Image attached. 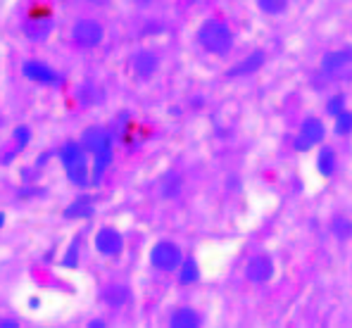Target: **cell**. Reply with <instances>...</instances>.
<instances>
[{
    "label": "cell",
    "instance_id": "obj_1",
    "mask_svg": "<svg viewBox=\"0 0 352 328\" xmlns=\"http://www.w3.org/2000/svg\"><path fill=\"white\" fill-rule=\"evenodd\" d=\"M58 157L65 166L67 179L79 188H86L91 184V166H88V153L81 143H65L58 150Z\"/></svg>",
    "mask_w": 352,
    "mask_h": 328
},
{
    "label": "cell",
    "instance_id": "obj_2",
    "mask_svg": "<svg viewBox=\"0 0 352 328\" xmlns=\"http://www.w3.org/2000/svg\"><path fill=\"white\" fill-rule=\"evenodd\" d=\"M198 43L212 55H226L234 48V34L221 19H205L198 29Z\"/></svg>",
    "mask_w": 352,
    "mask_h": 328
},
{
    "label": "cell",
    "instance_id": "obj_3",
    "mask_svg": "<svg viewBox=\"0 0 352 328\" xmlns=\"http://www.w3.org/2000/svg\"><path fill=\"white\" fill-rule=\"evenodd\" d=\"M181 262H184V252H181V248L174 241H160L150 250V264L157 272H176L181 267Z\"/></svg>",
    "mask_w": 352,
    "mask_h": 328
},
{
    "label": "cell",
    "instance_id": "obj_4",
    "mask_svg": "<svg viewBox=\"0 0 352 328\" xmlns=\"http://www.w3.org/2000/svg\"><path fill=\"white\" fill-rule=\"evenodd\" d=\"M102 39H105V29L96 19H79L72 27V41H74V45H79L84 50L98 48L102 43Z\"/></svg>",
    "mask_w": 352,
    "mask_h": 328
},
{
    "label": "cell",
    "instance_id": "obj_5",
    "mask_svg": "<svg viewBox=\"0 0 352 328\" xmlns=\"http://www.w3.org/2000/svg\"><path fill=\"white\" fill-rule=\"evenodd\" d=\"M81 145L86 148L88 155H105V153H112L115 148V136L112 131H107L105 127H88L84 133H81Z\"/></svg>",
    "mask_w": 352,
    "mask_h": 328
},
{
    "label": "cell",
    "instance_id": "obj_6",
    "mask_svg": "<svg viewBox=\"0 0 352 328\" xmlns=\"http://www.w3.org/2000/svg\"><path fill=\"white\" fill-rule=\"evenodd\" d=\"M22 74L27 76L29 81L41 83V86H62V81H65V76H62L55 67L45 65V62H41V60H27V62H24Z\"/></svg>",
    "mask_w": 352,
    "mask_h": 328
},
{
    "label": "cell",
    "instance_id": "obj_7",
    "mask_svg": "<svg viewBox=\"0 0 352 328\" xmlns=\"http://www.w3.org/2000/svg\"><path fill=\"white\" fill-rule=\"evenodd\" d=\"M324 138H326L324 122H322V119H317V117H309V119H305L302 127H300V133L295 136V150L305 153V150L324 143Z\"/></svg>",
    "mask_w": 352,
    "mask_h": 328
},
{
    "label": "cell",
    "instance_id": "obj_8",
    "mask_svg": "<svg viewBox=\"0 0 352 328\" xmlns=\"http://www.w3.org/2000/svg\"><path fill=\"white\" fill-rule=\"evenodd\" d=\"M93 243H96V250L102 254V257H119V254L124 252L122 233L112 226L100 228V231L96 233V238H93Z\"/></svg>",
    "mask_w": 352,
    "mask_h": 328
},
{
    "label": "cell",
    "instance_id": "obj_9",
    "mask_svg": "<svg viewBox=\"0 0 352 328\" xmlns=\"http://www.w3.org/2000/svg\"><path fill=\"white\" fill-rule=\"evenodd\" d=\"M274 276V262L267 254H257V257H250V262L245 264V278L252 281V283H267Z\"/></svg>",
    "mask_w": 352,
    "mask_h": 328
},
{
    "label": "cell",
    "instance_id": "obj_10",
    "mask_svg": "<svg viewBox=\"0 0 352 328\" xmlns=\"http://www.w3.org/2000/svg\"><path fill=\"white\" fill-rule=\"evenodd\" d=\"M131 67H133V74L136 76H141V79H150V76L157 72L160 60L153 50H138V53L131 57Z\"/></svg>",
    "mask_w": 352,
    "mask_h": 328
},
{
    "label": "cell",
    "instance_id": "obj_11",
    "mask_svg": "<svg viewBox=\"0 0 352 328\" xmlns=\"http://www.w3.org/2000/svg\"><path fill=\"white\" fill-rule=\"evenodd\" d=\"M55 27V19L50 17H34V19H29V22H24V36H27L29 41H36V43H41V41H45L50 36V31H53Z\"/></svg>",
    "mask_w": 352,
    "mask_h": 328
},
{
    "label": "cell",
    "instance_id": "obj_12",
    "mask_svg": "<svg viewBox=\"0 0 352 328\" xmlns=\"http://www.w3.org/2000/svg\"><path fill=\"white\" fill-rule=\"evenodd\" d=\"M267 62V55L264 50H252L245 60H241L238 65H234L229 69V76L231 79H238V76H248V74H255L257 69H262V65Z\"/></svg>",
    "mask_w": 352,
    "mask_h": 328
},
{
    "label": "cell",
    "instance_id": "obj_13",
    "mask_svg": "<svg viewBox=\"0 0 352 328\" xmlns=\"http://www.w3.org/2000/svg\"><path fill=\"white\" fill-rule=\"evenodd\" d=\"M352 62V48H340V50H331V53L324 55L322 60V69L326 74H333V72L345 69Z\"/></svg>",
    "mask_w": 352,
    "mask_h": 328
},
{
    "label": "cell",
    "instance_id": "obj_14",
    "mask_svg": "<svg viewBox=\"0 0 352 328\" xmlns=\"http://www.w3.org/2000/svg\"><path fill=\"white\" fill-rule=\"evenodd\" d=\"M100 298L102 302H105L107 307H122V305H126L129 298H131V290L126 288V285H122V283H112V285H107L105 290L100 293Z\"/></svg>",
    "mask_w": 352,
    "mask_h": 328
},
{
    "label": "cell",
    "instance_id": "obj_15",
    "mask_svg": "<svg viewBox=\"0 0 352 328\" xmlns=\"http://www.w3.org/2000/svg\"><path fill=\"white\" fill-rule=\"evenodd\" d=\"M169 326L172 328H195V326H200V314L193 309V307H181V309H176L172 314Z\"/></svg>",
    "mask_w": 352,
    "mask_h": 328
},
{
    "label": "cell",
    "instance_id": "obj_16",
    "mask_svg": "<svg viewBox=\"0 0 352 328\" xmlns=\"http://www.w3.org/2000/svg\"><path fill=\"white\" fill-rule=\"evenodd\" d=\"M317 169H319V174L326 176V179H331V176L336 174V169H338V157H336V150L333 148L324 145V148L319 150Z\"/></svg>",
    "mask_w": 352,
    "mask_h": 328
},
{
    "label": "cell",
    "instance_id": "obj_17",
    "mask_svg": "<svg viewBox=\"0 0 352 328\" xmlns=\"http://www.w3.org/2000/svg\"><path fill=\"white\" fill-rule=\"evenodd\" d=\"M200 281V267L193 257H184L179 267V283L181 285H190V283H198Z\"/></svg>",
    "mask_w": 352,
    "mask_h": 328
},
{
    "label": "cell",
    "instance_id": "obj_18",
    "mask_svg": "<svg viewBox=\"0 0 352 328\" xmlns=\"http://www.w3.org/2000/svg\"><path fill=\"white\" fill-rule=\"evenodd\" d=\"M93 212H96V207H93L91 197H79V200H74L69 207H67L65 217L67 219H88V217H93Z\"/></svg>",
    "mask_w": 352,
    "mask_h": 328
},
{
    "label": "cell",
    "instance_id": "obj_19",
    "mask_svg": "<svg viewBox=\"0 0 352 328\" xmlns=\"http://www.w3.org/2000/svg\"><path fill=\"white\" fill-rule=\"evenodd\" d=\"M112 164V153H105V155H96L93 157V184H100L102 181V176H105V171H107V166Z\"/></svg>",
    "mask_w": 352,
    "mask_h": 328
},
{
    "label": "cell",
    "instance_id": "obj_20",
    "mask_svg": "<svg viewBox=\"0 0 352 328\" xmlns=\"http://www.w3.org/2000/svg\"><path fill=\"white\" fill-rule=\"evenodd\" d=\"M331 233H333L338 241H348V238H352V221L343 217H336L333 221H331Z\"/></svg>",
    "mask_w": 352,
    "mask_h": 328
},
{
    "label": "cell",
    "instance_id": "obj_21",
    "mask_svg": "<svg viewBox=\"0 0 352 328\" xmlns=\"http://www.w3.org/2000/svg\"><path fill=\"white\" fill-rule=\"evenodd\" d=\"M76 98L81 100V105H96L98 100H102L100 91H98V86H81L79 93H76Z\"/></svg>",
    "mask_w": 352,
    "mask_h": 328
},
{
    "label": "cell",
    "instance_id": "obj_22",
    "mask_svg": "<svg viewBox=\"0 0 352 328\" xmlns=\"http://www.w3.org/2000/svg\"><path fill=\"white\" fill-rule=\"evenodd\" d=\"M288 3H291V0H257L260 10L267 14H281L283 10L288 8Z\"/></svg>",
    "mask_w": 352,
    "mask_h": 328
},
{
    "label": "cell",
    "instance_id": "obj_23",
    "mask_svg": "<svg viewBox=\"0 0 352 328\" xmlns=\"http://www.w3.org/2000/svg\"><path fill=\"white\" fill-rule=\"evenodd\" d=\"M181 190V176L179 174H169L167 179L162 181V195L164 197H174L179 195Z\"/></svg>",
    "mask_w": 352,
    "mask_h": 328
},
{
    "label": "cell",
    "instance_id": "obj_24",
    "mask_svg": "<svg viewBox=\"0 0 352 328\" xmlns=\"http://www.w3.org/2000/svg\"><path fill=\"white\" fill-rule=\"evenodd\" d=\"M350 131H352V112L345 109V112H340L338 117H336V133L345 136V133H350Z\"/></svg>",
    "mask_w": 352,
    "mask_h": 328
},
{
    "label": "cell",
    "instance_id": "obj_25",
    "mask_svg": "<svg viewBox=\"0 0 352 328\" xmlns=\"http://www.w3.org/2000/svg\"><path fill=\"white\" fill-rule=\"evenodd\" d=\"M340 112H345V96H343V93L329 98V102H326V114H331V117H338Z\"/></svg>",
    "mask_w": 352,
    "mask_h": 328
},
{
    "label": "cell",
    "instance_id": "obj_26",
    "mask_svg": "<svg viewBox=\"0 0 352 328\" xmlns=\"http://www.w3.org/2000/svg\"><path fill=\"white\" fill-rule=\"evenodd\" d=\"M76 264H79V238L72 243L69 250L65 252V257H62V267L72 269V267H76Z\"/></svg>",
    "mask_w": 352,
    "mask_h": 328
},
{
    "label": "cell",
    "instance_id": "obj_27",
    "mask_svg": "<svg viewBox=\"0 0 352 328\" xmlns=\"http://www.w3.org/2000/svg\"><path fill=\"white\" fill-rule=\"evenodd\" d=\"M12 138H14V145H17L19 150L27 148V145L31 143V129L29 127H17L12 133Z\"/></svg>",
    "mask_w": 352,
    "mask_h": 328
},
{
    "label": "cell",
    "instance_id": "obj_28",
    "mask_svg": "<svg viewBox=\"0 0 352 328\" xmlns=\"http://www.w3.org/2000/svg\"><path fill=\"white\" fill-rule=\"evenodd\" d=\"M84 3H88V5H96V8H102V5H107L110 0H84Z\"/></svg>",
    "mask_w": 352,
    "mask_h": 328
},
{
    "label": "cell",
    "instance_id": "obj_29",
    "mask_svg": "<svg viewBox=\"0 0 352 328\" xmlns=\"http://www.w3.org/2000/svg\"><path fill=\"white\" fill-rule=\"evenodd\" d=\"M0 326H3V328H17L19 324H17V321H0Z\"/></svg>",
    "mask_w": 352,
    "mask_h": 328
},
{
    "label": "cell",
    "instance_id": "obj_30",
    "mask_svg": "<svg viewBox=\"0 0 352 328\" xmlns=\"http://www.w3.org/2000/svg\"><path fill=\"white\" fill-rule=\"evenodd\" d=\"M88 326H91V328H102V326H105V321H91Z\"/></svg>",
    "mask_w": 352,
    "mask_h": 328
},
{
    "label": "cell",
    "instance_id": "obj_31",
    "mask_svg": "<svg viewBox=\"0 0 352 328\" xmlns=\"http://www.w3.org/2000/svg\"><path fill=\"white\" fill-rule=\"evenodd\" d=\"M136 3H138V5H150L153 0H136Z\"/></svg>",
    "mask_w": 352,
    "mask_h": 328
},
{
    "label": "cell",
    "instance_id": "obj_32",
    "mask_svg": "<svg viewBox=\"0 0 352 328\" xmlns=\"http://www.w3.org/2000/svg\"><path fill=\"white\" fill-rule=\"evenodd\" d=\"M3 223H5V215L0 212V228H3Z\"/></svg>",
    "mask_w": 352,
    "mask_h": 328
},
{
    "label": "cell",
    "instance_id": "obj_33",
    "mask_svg": "<svg viewBox=\"0 0 352 328\" xmlns=\"http://www.w3.org/2000/svg\"><path fill=\"white\" fill-rule=\"evenodd\" d=\"M186 3H193L195 5V3H203V0H186Z\"/></svg>",
    "mask_w": 352,
    "mask_h": 328
}]
</instances>
